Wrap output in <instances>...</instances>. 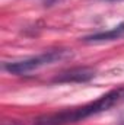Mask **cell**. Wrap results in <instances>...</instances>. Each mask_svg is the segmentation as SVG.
<instances>
[{
  "label": "cell",
  "instance_id": "2",
  "mask_svg": "<svg viewBox=\"0 0 124 125\" xmlns=\"http://www.w3.org/2000/svg\"><path fill=\"white\" fill-rule=\"evenodd\" d=\"M66 55V51H48V52H42L38 55H34L29 58L21 60V61H13V62H6L3 65V68L12 74H26L31 73L34 70H38L44 65L53 64V62L62 60L63 57Z\"/></svg>",
  "mask_w": 124,
  "mask_h": 125
},
{
  "label": "cell",
  "instance_id": "4",
  "mask_svg": "<svg viewBox=\"0 0 124 125\" xmlns=\"http://www.w3.org/2000/svg\"><path fill=\"white\" fill-rule=\"evenodd\" d=\"M121 38H124V22L118 23L117 26H114V28L110 29V31L98 32V33H93V35H89V36H85L83 41H85V42L98 44V42L117 41V39H121Z\"/></svg>",
  "mask_w": 124,
  "mask_h": 125
},
{
  "label": "cell",
  "instance_id": "1",
  "mask_svg": "<svg viewBox=\"0 0 124 125\" xmlns=\"http://www.w3.org/2000/svg\"><path fill=\"white\" fill-rule=\"evenodd\" d=\"M124 102V87L111 90L107 94L101 96L95 102H91L88 105H83L80 108H74L70 111H64L60 114H56L53 116H48L45 121H41V125H66V124H73L83 121L92 115H98L104 111L111 109L112 106L118 105Z\"/></svg>",
  "mask_w": 124,
  "mask_h": 125
},
{
  "label": "cell",
  "instance_id": "5",
  "mask_svg": "<svg viewBox=\"0 0 124 125\" xmlns=\"http://www.w3.org/2000/svg\"><path fill=\"white\" fill-rule=\"evenodd\" d=\"M117 125H124V114L120 116V119H118V122H117Z\"/></svg>",
  "mask_w": 124,
  "mask_h": 125
},
{
  "label": "cell",
  "instance_id": "3",
  "mask_svg": "<svg viewBox=\"0 0 124 125\" xmlns=\"http://www.w3.org/2000/svg\"><path fill=\"white\" fill-rule=\"evenodd\" d=\"M95 77V70L91 67H74L60 73L53 82L56 83H85Z\"/></svg>",
  "mask_w": 124,
  "mask_h": 125
}]
</instances>
